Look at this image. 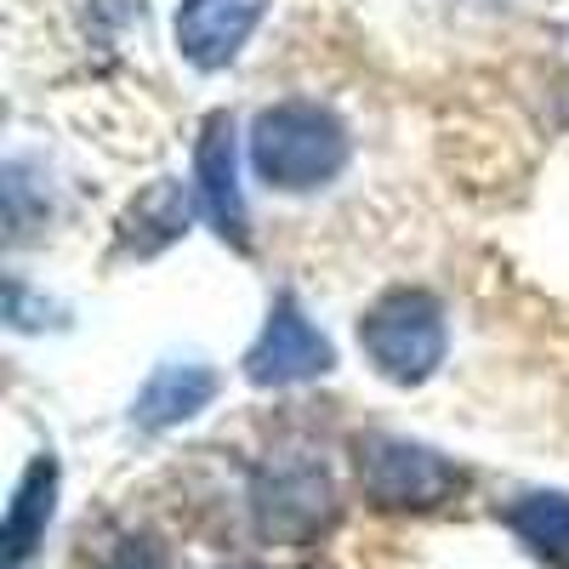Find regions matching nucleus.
Segmentation results:
<instances>
[{"label": "nucleus", "mask_w": 569, "mask_h": 569, "mask_svg": "<svg viewBox=\"0 0 569 569\" xmlns=\"http://www.w3.org/2000/svg\"><path fill=\"white\" fill-rule=\"evenodd\" d=\"M348 126L337 120V109L291 98L257 114L251 126V171L279 188V194H308V188H325L348 171Z\"/></svg>", "instance_id": "obj_1"}, {"label": "nucleus", "mask_w": 569, "mask_h": 569, "mask_svg": "<svg viewBox=\"0 0 569 569\" xmlns=\"http://www.w3.org/2000/svg\"><path fill=\"white\" fill-rule=\"evenodd\" d=\"M52 512H58V456H34L29 472L18 479L12 490V507H7V558L12 569L46 541V525H52Z\"/></svg>", "instance_id": "obj_9"}, {"label": "nucleus", "mask_w": 569, "mask_h": 569, "mask_svg": "<svg viewBox=\"0 0 569 569\" xmlns=\"http://www.w3.org/2000/svg\"><path fill=\"white\" fill-rule=\"evenodd\" d=\"M359 348L382 382L421 388L450 353L445 302L433 291H421V284H399V291L376 297L359 319Z\"/></svg>", "instance_id": "obj_2"}, {"label": "nucleus", "mask_w": 569, "mask_h": 569, "mask_svg": "<svg viewBox=\"0 0 569 569\" xmlns=\"http://www.w3.org/2000/svg\"><path fill=\"white\" fill-rule=\"evenodd\" d=\"M325 370H337V348H330V337L308 319V308L291 291H279L257 330V342L246 348V382L251 388H297Z\"/></svg>", "instance_id": "obj_5"}, {"label": "nucleus", "mask_w": 569, "mask_h": 569, "mask_svg": "<svg viewBox=\"0 0 569 569\" xmlns=\"http://www.w3.org/2000/svg\"><path fill=\"white\" fill-rule=\"evenodd\" d=\"M228 569H262V563H228Z\"/></svg>", "instance_id": "obj_13"}, {"label": "nucleus", "mask_w": 569, "mask_h": 569, "mask_svg": "<svg viewBox=\"0 0 569 569\" xmlns=\"http://www.w3.org/2000/svg\"><path fill=\"white\" fill-rule=\"evenodd\" d=\"M353 461H359L365 496L382 512H433V507L456 501L461 485H467V472L445 450L416 445V439H393V433L359 439Z\"/></svg>", "instance_id": "obj_4"}, {"label": "nucleus", "mask_w": 569, "mask_h": 569, "mask_svg": "<svg viewBox=\"0 0 569 569\" xmlns=\"http://www.w3.org/2000/svg\"><path fill=\"white\" fill-rule=\"evenodd\" d=\"M188 222V206H182V188L171 182V177H160V182H149L137 194V206L126 211V228H120V246L131 251V257H160L166 246H177L182 240V228Z\"/></svg>", "instance_id": "obj_10"}, {"label": "nucleus", "mask_w": 569, "mask_h": 569, "mask_svg": "<svg viewBox=\"0 0 569 569\" xmlns=\"http://www.w3.org/2000/svg\"><path fill=\"white\" fill-rule=\"evenodd\" d=\"M251 525L268 547H313L337 525V485L330 467L308 450H279L251 479Z\"/></svg>", "instance_id": "obj_3"}, {"label": "nucleus", "mask_w": 569, "mask_h": 569, "mask_svg": "<svg viewBox=\"0 0 569 569\" xmlns=\"http://www.w3.org/2000/svg\"><path fill=\"white\" fill-rule=\"evenodd\" d=\"M222 388V376L200 359H171L160 365L149 382H142L137 405H131V421L142 427V433H171V427L194 421Z\"/></svg>", "instance_id": "obj_8"}, {"label": "nucleus", "mask_w": 569, "mask_h": 569, "mask_svg": "<svg viewBox=\"0 0 569 569\" xmlns=\"http://www.w3.org/2000/svg\"><path fill=\"white\" fill-rule=\"evenodd\" d=\"M268 0H182L177 7V52L217 74L240 58V46L257 34Z\"/></svg>", "instance_id": "obj_7"}, {"label": "nucleus", "mask_w": 569, "mask_h": 569, "mask_svg": "<svg viewBox=\"0 0 569 569\" xmlns=\"http://www.w3.org/2000/svg\"><path fill=\"white\" fill-rule=\"evenodd\" d=\"M194 188L206 222L217 228V240L233 251H251V211H246V188H240V126L233 114H211L194 142Z\"/></svg>", "instance_id": "obj_6"}, {"label": "nucleus", "mask_w": 569, "mask_h": 569, "mask_svg": "<svg viewBox=\"0 0 569 569\" xmlns=\"http://www.w3.org/2000/svg\"><path fill=\"white\" fill-rule=\"evenodd\" d=\"M103 569H171V563H166V552H160L154 536H126V541L109 552Z\"/></svg>", "instance_id": "obj_12"}, {"label": "nucleus", "mask_w": 569, "mask_h": 569, "mask_svg": "<svg viewBox=\"0 0 569 569\" xmlns=\"http://www.w3.org/2000/svg\"><path fill=\"white\" fill-rule=\"evenodd\" d=\"M507 530L525 541L547 569H569V496L536 490L507 507Z\"/></svg>", "instance_id": "obj_11"}]
</instances>
